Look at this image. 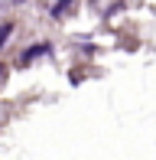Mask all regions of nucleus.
Instances as JSON below:
<instances>
[{
    "instance_id": "1",
    "label": "nucleus",
    "mask_w": 156,
    "mask_h": 160,
    "mask_svg": "<svg viewBox=\"0 0 156 160\" xmlns=\"http://www.w3.org/2000/svg\"><path fill=\"white\" fill-rule=\"evenodd\" d=\"M68 3H72V0H59V3H55V7H52V13H55V17H62V10H65V7H68Z\"/></svg>"
},
{
    "instance_id": "2",
    "label": "nucleus",
    "mask_w": 156,
    "mask_h": 160,
    "mask_svg": "<svg viewBox=\"0 0 156 160\" xmlns=\"http://www.w3.org/2000/svg\"><path fill=\"white\" fill-rule=\"evenodd\" d=\"M7 36H10V26H3V30H0V42H7Z\"/></svg>"
}]
</instances>
